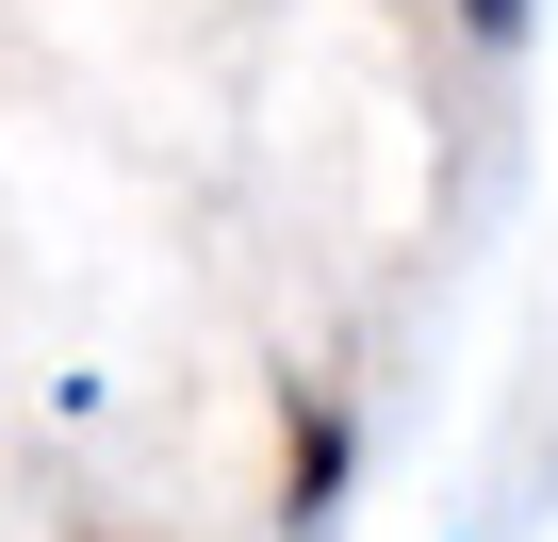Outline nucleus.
<instances>
[{
    "instance_id": "obj_2",
    "label": "nucleus",
    "mask_w": 558,
    "mask_h": 542,
    "mask_svg": "<svg viewBox=\"0 0 558 542\" xmlns=\"http://www.w3.org/2000/svg\"><path fill=\"white\" fill-rule=\"evenodd\" d=\"M460 34H525V0H460Z\"/></svg>"
},
{
    "instance_id": "obj_1",
    "label": "nucleus",
    "mask_w": 558,
    "mask_h": 542,
    "mask_svg": "<svg viewBox=\"0 0 558 542\" xmlns=\"http://www.w3.org/2000/svg\"><path fill=\"white\" fill-rule=\"evenodd\" d=\"M345 493V411H296V526Z\"/></svg>"
}]
</instances>
